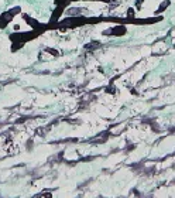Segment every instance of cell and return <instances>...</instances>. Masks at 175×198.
I'll return each instance as SVG.
<instances>
[{"instance_id": "obj_2", "label": "cell", "mask_w": 175, "mask_h": 198, "mask_svg": "<svg viewBox=\"0 0 175 198\" xmlns=\"http://www.w3.org/2000/svg\"><path fill=\"white\" fill-rule=\"evenodd\" d=\"M169 4H171V2H169V0H165V2H162V3L160 4L158 10H157V13H161V11H164L165 9H167V7L169 6Z\"/></svg>"}, {"instance_id": "obj_4", "label": "cell", "mask_w": 175, "mask_h": 198, "mask_svg": "<svg viewBox=\"0 0 175 198\" xmlns=\"http://www.w3.org/2000/svg\"><path fill=\"white\" fill-rule=\"evenodd\" d=\"M141 3H143V0H137V3H135V7H137V9H141Z\"/></svg>"}, {"instance_id": "obj_3", "label": "cell", "mask_w": 175, "mask_h": 198, "mask_svg": "<svg viewBox=\"0 0 175 198\" xmlns=\"http://www.w3.org/2000/svg\"><path fill=\"white\" fill-rule=\"evenodd\" d=\"M127 17L129 19H134V9L133 7H130L129 10H127Z\"/></svg>"}, {"instance_id": "obj_1", "label": "cell", "mask_w": 175, "mask_h": 198, "mask_svg": "<svg viewBox=\"0 0 175 198\" xmlns=\"http://www.w3.org/2000/svg\"><path fill=\"white\" fill-rule=\"evenodd\" d=\"M126 31H127L126 26H122V23H120V26H116L110 30L103 31V34H106V36H123V34H126Z\"/></svg>"}]
</instances>
